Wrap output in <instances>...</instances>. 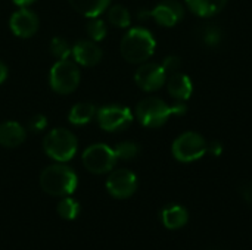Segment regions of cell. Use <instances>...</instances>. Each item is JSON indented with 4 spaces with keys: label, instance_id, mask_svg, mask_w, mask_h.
Segmentation results:
<instances>
[{
    "label": "cell",
    "instance_id": "1",
    "mask_svg": "<svg viewBox=\"0 0 252 250\" xmlns=\"http://www.w3.org/2000/svg\"><path fill=\"white\" fill-rule=\"evenodd\" d=\"M186 112V106L182 103L170 106L158 97H146L136 106V116L142 125L148 128H158L164 125L171 115H182Z\"/></svg>",
    "mask_w": 252,
    "mask_h": 250
},
{
    "label": "cell",
    "instance_id": "2",
    "mask_svg": "<svg viewBox=\"0 0 252 250\" xmlns=\"http://www.w3.org/2000/svg\"><path fill=\"white\" fill-rule=\"evenodd\" d=\"M155 38L146 28H131L121 40L120 50L130 63H143L155 52Z\"/></svg>",
    "mask_w": 252,
    "mask_h": 250
},
{
    "label": "cell",
    "instance_id": "3",
    "mask_svg": "<svg viewBox=\"0 0 252 250\" xmlns=\"http://www.w3.org/2000/svg\"><path fill=\"white\" fill-rule=\"evenodd\" d=\"M77 174L66 165L55 164L43 169L40 175L41 189L50 196H69L77 189Z\"/></svg>",
    "mask_w": 252,
    "mask_h": 250
},
{
    "label": "cell",
    "instance_id": "4",
    "mask_svg": "<svg viewBox=\"0 0 252 250\" xmlns=\"http://www.w3.org/2000/svg\"><path fill=\"white\" fill-rule=\"evenodd\" d=\"M43 149L49 158L58 162H66L74 158L78 149L77 137L66 128L52 130L43 140Z\"/></svg>",
    "mask_w": 252,
    "mask_h": 250
},
{
    "label": "cell",
    "instance_id": "5",
    "mask_svg": "<svg viewBox=\"0 0 252 250\" xmlns=\"http://www.w3.org/2000/svg\"><path fill=\"white\" fill-rule=\"evenodd\" d=\"M49 83L53 91L59 94H69L80 84V71L77 65L68 59L58 60L50 69Z\"/></svg>",
    "mask_w": 252,
    "mask_h": 250
},
{
    "label": "cell",
    "instance_id": "6",
    "mask_svg": "<svg viewBox=\"0 0 252 250\" xmlns=\"http://www.w3.org/2000/svg\"><path fill=\"white\" fill-rule=\"evenodd\" d=\"M84 168L92 174H106L112 171L117 162V156L112 147L106 144H92L89 146L81 156Z\"/></svg>",
    "mask_w": 252,
    "mask_h": 250
},
{
    "label": "cell",
    "instance_id": "7",
    "mask_svg": "<svg viewBox=\"0 0 252 250\" xmlns=\"http://www.w3.org/2000/svg\"><path fill=\"white\" fill-rule=\"evenodd\" d=\"M173 155L180 162H193L207 152V141L198 133L189 131L179 136L173 143Z\"/></svg>",
    "mask_w": 252,
    "mask_h": 250
},
{
    "label": "cell",
    "instance_id": "8",
    "mask_svg": "<svg viewBox=\"0 0 252 250\" xmlns=\"http://www.w3.org/2000/svg\"><path fill=\"white\" fill-rule=\"evenodd\" d=\"M97 124L102 130L114 133L128 127L133 121V113L128 108L121 105L103 106L96 112Z\"/></svg>",
    "mask_w": 252,
    "mask_h": 250
},
{
    "label": "cell",
    "instance_id": "9",
    "mask_svg": "<svg viewBox=\"0 0 252 250\" xmlns=\"http://www.w3.org/2000/svg\"><path fill=\"white\" fill-rule=\"evenodd\" d=\"M137 189V178L128 169H117L106 180V190L115 199H128Z\"/></svg>",
    "mask_w": 252,
    "mask_h": 250
},
{
    "label": "cell",
    "instance_id": "10",
    "mask_svg": "<svg viewBox=\"0 0 252 250\" xmlns=\"http://www.w3.org/2000/svg\"><path fill=\"white\" fill-rule=\"evenodd\" d=\"M136 84L145 91H157L167 81V72L162 65L158 63H143L134 75Z\"/></svg>",
    "mask_w": 252,
    "mask_h": 250
},
{
    "label": "cell",
    "instance_id": "11",
    "mask_svg": "<svg viewBox=\"0 0 252 250\" xmlns=\"http://www.w3.org/2000/svg\"><path fill=\"white\" fill-rule=\"evenodd\" d=\"M9 25H10L12 32L16 37L30 38L37 32L40 21H38V16L32 10L27 7H21L10 16Z\"/></svg>",
    "mask_w": 252,
    "mask_h": 250
},
{
    "label": "cell",
    "instance_id": "12",
    "mask_svg": "<svg viewBox=\"0 0 252 250\" xmlns=\"http://www.w3.org/2000/svg\"><path fill=\"white\" fill-rule=\"evenodd\" d=\"M149 15L162 27H174L185 15V9L177 0H164L157 4Z\"/></svg>",
    "mask_w": 252,
    "mask_h": 250
},
{
    "label": "cell",
    "instance_id": "13",
    "mask_svg": "<svg viewBox=\"0 0 252 250\" xmlns=\"http://www.w3.org/2000/svg\"><path fill=\"white\" fill-rule=\"evenodd\" d=\"M72 56L83 66H94L102 60V49L93 40H80L72 46Z\"/></svg>",
    "mask_w": 252,
    "mask_h": 250
},
{
    "label": "cell",
    "instance_id": "14",
    "mask_svg": "<svg viewBox=\"0 0 252 250\" xmlns=\"http://www.w3.org/2000/svg\"><path fill=\"white\" fill-rule=\"evenodd\" d=\"M25 140V130L19 122L6 121L0 124V146L3 147H18Z\"/></svg>",
    "mask_w": 252,
    "mask_h": 250
},
{
    "label": "cell",
    "instance_id": "15",
    "mask_svg": "<svg viewBox=\"0 0 252 250\" xmlns=\"http://www.w3.org/2000/svg\"><path fill=\"white\" fill-rule=\"evenodd\" d=\"M168 93L177 100H188L192 94V81L183 72H174L167 80Z\"/></svg>",
    "mask_w": 252,
    "mask_h": 250
},
{
    "label": "cell",
    "instance_id": "16",
    "mask_svg": "<svg viewBox=\"0 0 252 250\" xmlns=\"http://www.w3.org/2000/svg\"><path fill=\"white\" fill-rule=\"evenodd\" d=\"M71 6L87 18L100 16L109 6L111 0H69Z\"/></svg>",
    "mask_w": 252,
    "mask_h": 250
},
{
    "label": "cell",
    "instance_id": "17",
    "mask_svg": "<svg viewBox=\"0 0 252 250\" xmlns=\"http://www.w3.org/2000/svg\"><path fill=\"white\" fill-rule=\"evenodd\" d=\"M161 217H162L164 225L167 228H170V230H176V228L183 227L189 220L188 211L183 206H179V205H170V206L164 208Z\"/></svg>",
    "mask_w": 252,
    "mask_h": 250
},
{
    "label": "cell",
    "instance_id": "18",
    "mask_svg": "<svg viewBox=\"0 0 252 250\" xmlns=\"http://www.w3.org/2000/svg\"><path fill=\"white\" fill-rule=\"evenodd\" d=\"M94 115H96L94 105H92L89 102H80L72 106V109L69 111L68 119L74 125H86L93 119Z\"/></svg>",
    "mask_w": 252,
    "mask_h": 250
},
{
    "label": "cell",
    "instance_id": "19",
    "mask_svg": "<svg viewBox=\"0 0 252 250\" xmlns=\"http://www.w3.org/2000/svg\"><path fill=\"white\" fill-rule=\"evenodd\" d=\"M189 9L199 16H213L219 13L227 0H186Z\"/></svg>",
    "mask_w": 252,
    "mask_h": 250
},
{
    "label": "cell",
    "instance_id": "20",
    "mask_svg": "<svg viewBox=\"0 0 252 250\" xmlns=\"http://www.w3.org/2000/svg\"><path fill=\"white\" fill-rule=\"evenodd\" d=\"M108 21L114 27L127 28L131 22V16H130V12L124 6L115 4V6L109 7V10H108Z\"/></svg>",
    "mask_w": 252,
    "mask_h": 250
},
{
    "label": "cell",
    "instance_id": "21",
    "mask_svg": "<svg viewBox=\"0 0 252 250\" xmlns=\"http://www.w3.org/2000/svg\"><path fill=\"white\" fill-rule=\"evenodd\" d=\"M58 214L63 220H75L80 214V205L77 200L72 197L65 196L59 203H58Z\"/></svg>",
    "mask_w": 252,
    "mask_h": 250
},
{
    "label": "cell",
    "instance_id": "22",
    "mask_svg": "<svg viewBox=\"0 0 252 250\" xmlns=\"http://www.w3.org/2000/svg\"><path fill=\"white\" fill-rule=\"evenodd\" d=\"M86 32L90 37V40L97 43V41L103 40L108 29H106L105 22L102 19H99V16H97V18H89V22L86 24Z\"/></svg>",
    "mask_w": 252,
    "mask_h": 250
},
{
    "label": "cell",
    "instance_id": "23",
    "mask_svg": "<svg viewBox=\"0 0 252 250\" xmlns=\"http://www.w3.org/2000/svg\"><path fill=\"white\" fill-rule=\"evenodd\" d=\"M50 52L52 55L58 59V60H65L72 55V47L71 44L62 38V37H55L50 41Z\"/></svg>",
    "mask_w": 252,
    "mask_h": 250
},
{
    "label": "cell",
    "instance_id": "24",
    "mask_svg": "<svg viewBox=\"0 0 252 250\" xmlns=\"http://www.w3.org/2000/svg\"><path fill=\"white\" fill-rule=\"evenodd\" d=\"M199 37L202 38V41L207 44V46H217L220 44L221 41V29L217 28L216 25H204L201 29H199Z\"/></svg>",
    "mask_w": 252,
    "mask_h": 250
},
{
    "label": "cell",
    "instance_id": "25",
    "mask_svg": "<svg viewBox=\"0 0 252 250\" xmlns=\"http://www.w3.org/2000/svg\"><path fill=\"white\" fill-rule=\"evenodd\" d=\"M139 146L134 143V141H123L120 143L114 152H115V156L117 159H121V161H130V159H134L137 155H139Z\"/></svg>",
    "mask_w": 252,
    "mask_h": 250
},
{
    "label": "cell",
    "instance_id": "26",
    "mask_svg": "<svg viewBox=\"0 0 252 250\" xmlns=\"http://www.w3.org/2000/svg\"><path fill=\"white\" fill-rule=\"evenodd\" d=\"M182 66V60L179 56H167L162 62V68L167 74H174V72H179Z\"/></svg>",
    "mask_w": 252,
    "mask_h": 250
},
{
    "label": "cell",
    "instance_id": "27",
    "mask_svg": "<svg viewBox=\"0 0 252 250\" xmlns=\"http://www.w3.org/2000/svg\"><path fill=\"white\" fill-rule=\"evenodd\" d=\"M47 127V118L44 116V115H34L32 118H30V121H28V128L31 130V131H35V133H38V131H43L44 128Z\"/></svg>",
    "mask_w": 252,
    "mask_h": 250
},
{
    "label": "cell",
    "instance_id": "28",
    "mask_svg": "<svg viewBox=\"0 0 252 250\" xmlns=\"http://www.w3.org/2000/svg\"><path fill=\"white\" fill-rule=\"evenodd\" d=\"M207 152H210L213 156H220L223 152V146L220 141H211L207 144Z\"/></svg>",
    "mask_w": 252,
    "mask_h": 250
},
{
    "label": "cell",
    "instance_id": "29",
    "mask_svg": "<svg viewBox=\"0 0 252 250\" xmlns=\"http://www.w3.org/2000/svg\"><path fill=\"white\" fill-rule=\"evenodd\" d=\"M6 78H7V66L3 62H0V84H3Z\"/></svg>",
    "mask_w": 252,
    "mask_h": 250
},
{
    "label": "cell",
    "instance_id": "30",
    "mask_svg": "<svg viewBox=\"0 0 252 250\" xmlns=\"http://www.w3.org/2000/svg\"><path fill=\"white\" fill-rule=\"evenodd\" d=\"M32 1H35V0H13V3H15L16 6H19V7H27V6L31 4Z\"/></svg>",
    "mask_w": 252,
    "mask_h": 250
}]
</instances>
